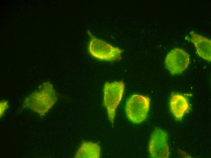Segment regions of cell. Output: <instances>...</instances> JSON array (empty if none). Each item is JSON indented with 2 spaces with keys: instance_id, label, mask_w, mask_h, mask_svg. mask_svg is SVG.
<instances>
[{
  "instance_id": "6da1fadb",
  "label": "cell",
  "mask_w": 211,
  "mask_h": 158,
  "mask_svg": "<svg viewBox=\"0 0 211 158\" xmlns=\"http://www.w3.org/2000/svg\"><path fill=\"white\" fill-rule=\"evenodd\" d=\"M57 93L49 81L43 83L38 89L26 98L22 109H29L44 116L58 101Z\"/></svg>"
},
{
  "instance_id": "8992f818",
  "label": "cell",
  "mask_w": 211,
  "mask_h": 158,
  "mask_svg": "<svg viewBox=\"0 0 211 158\" xmlns=\"http://www.w3.org/2000/svg\"><path fill=\"white\" fill-rule=\"evenodd\" d=\"M189 63V55L183 50L174 48L167 54L165 60L166 68L171 73L179 74L187 68Z\"/></svg>"
},
{
  "instance_id": "9c48e42d",
  "label": "cell",
  "mask_w": 211,
  "mask_h": 158,
  "mask_svg": "<svg viewBox=\"0 0 211 158\" xmlns=\"http://www.w3.org/2000/svg\"><path fill=\"white\" fill-rule=\"evenodd\" d=\"M101 149L97 143L91 142H83L78 149L75 157L76 158H99Z\"/></svg>"
},
{
  "instance_id": "3957f363",
  "label": "cell",
  "mask_w": 211,
  "mask_h": 158,
  "mask_svg": "<svg viewBox=\"0 0 211 158\" xmlns=\"http://www.w3.org/2000/svg\"><path fill=\"white\" fill-rule=\"evenodd\" d=\"M125 85L122 81L106 82L104 89L103 103L109 121L113 125L116 109L123 96Z\"/></svg>"
},
{
  "instance_id": "30bf717a",
  "label": "cell",
  "mask_w": 211,
  "mask_h": 158,
  "mask_svg": "<svg viewBox=\"0 0 211 158\" xmlns=\"http://www.w3.org/2000/svg\"><path fill=\"white\" fill-rule=\"evenodd\" d=\"M0 118L3 115L4 113L8 108V102L6 101H3L0 102Z\"/></svg>"
},
{
  "instance_id": "5b68a950",
  "label": "cell",
  "mask_w": 211,
  "mask_h": 158,
  "mask_svg": "<svg viewBox=\"0 0 211 158\" xmlns=\"http://www.w3.org/2000/svg\"><path fill=\"white\" fill-rule=\"evenodd\" d=\"M167 133L163 130L156 127L150 139L149 150L152 157L167 158L169 156Z\"/></svg>"
},
{
  "instance_id": "277c9868",
  "label": "cell",
  "mask_w": 211,
  "mask_h": 158,
  "mask_svg": "<svg viewBox=\"0 0 211 158\" xmlns=\"http://www.w3.org/2000/svg\"><path fill=\"white\" fill-rule=\"evenodd\" d=\"M150 99L147 96L135 94L128 100L126 111L127 117L132 122H142L146 118L149 110Z\"/></svg>"
},
{
  "instance_id": "7a4b0ae2",
  "label": "cell",
  "mask_w": 211,
  "mask_h": 158,
  "mask_svg": "<svg viewBox=\"0 0 211 158\" xmlns=\"http://www.w3.org/2000/svg\"><path fill=\"white\" fill-rule=\"evenodd\" d=\"M87 33L90 37L88 50L92 56L100 60L109 62L122 59V54L123 51L122 50L96 38L89 30Z\"/></svg>"
},
{
  "instance_id": "52a82bcc",
  "label": "cell",
  "mask_w": 211,
  "mask_h": 158,
  "mask_svg": "<svg viewBox=\"0 0 211 158\" xmlns=\"http://www.w3.org/2000/svg\"><path fill=\"white\" fill-rule=\"evenodd\" d=\"M191 37L188 38L195 46L199 55L209 61L211 60V40L201 35L191 32Z\"/></svg>"
},
{
  "instance_id": "ba28073f",
  "label": "cell",
  "mask_w": 211,
  "mask_h": 158,
  "mask_svg": "<svg viewBox=\"0 0 211 158\" xmlns=\"http://www.w3.org/2000/svg\"><path fill=\"white\" fill-rule=\"evenodd\" d=\"M170 107L173 115L177 120H180L188 110L189 102L183 95L172 94L170 100Z\"/></svg>"
}]
</instances>
